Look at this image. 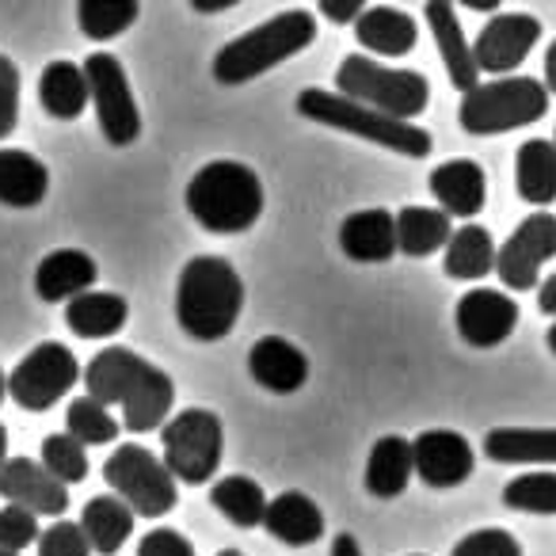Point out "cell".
Instances as JSON below:
<instances>
[{
	"instance_id": "obj_1",
	"label": "cell",
	"mask_w": 556,
	"mask_h": 556,
	"mask_svg": "<svg viewBox=\"0 0 556 556\" xmlns=\"http://www.w3.org/2000/svg\"><path fill=\"white\" fill-rule=\"evenodd\" d=\"M80 381L88 386V396H96L100 404H118L126 431L134 434L164 427L176 404V386L168 374L126 348L100 351Z\"/></svg>"
},
{
	"instance_id": "obj_2",
	"label": "cell",
	"mask_w": 556,
	"mask_h": 556,
	"mask_svg": "<svg viewBox=\"0 0 556 556\" xmlns=\"http://www.w3.org/2000/svg\"><path fill=\"white\" fill-rule=\"evenodd\" d=\"M244 309V282L222 255H194L179 270L176 320L191 340L214 343L237 328Z\"/></svg>"
},
{
	"instance_id": "obj_3",
	"label": "cell",
	"mask_w": 556,
	"mask_h": 556,
	"mask_svg": "<svg viewBox=\"0 0 556 556\" xmlns=\"http://www.w3.org/2000/svg\"><path fill=\"white\" fill-rule=\"evenodd\" d=\"M317 39V20L305 9H290L270 16L267 24L252 27V31L237 35L232 42H225L214 58V80L217 85H248V80L263 77L275 65H282L287 58L302 54L305 47H313Z\"/></svg>"
},
{
	"instance_id": "obj_4",
	"label": "cell",
	"mask_w": 556,
	"mask_h": 556,
	"mask_svg": "<svg viewBox=\"0 0 556 556\" xmlns=\"http://www.w3.org/2000/svg\"><path fill=\"white\" fill-rule=\"evenodd\" d=\"M298 115L309 118V123L332 126V130L355 134V138L374 141L381 149H393L401 156H416V161H424L434 146L424 126L408 123V118L386 115V111L351 100L343 92H328V88H305L298 96Z\"/></svg>"
},
{
	"instance_id": "obj_5",
	"label": "cell",
	"mask_w": 556,
	"mask_h": 556,
	"mask_svg": "<svg viewBox=\"0 0 556 556\" xmlns=\"http://www.w3.org/2000/svg\"><path fill=\"white\" fill-rule=\"evenodd\" d=\"M187 210L206 232H248L263 214V184L240 161H210L187 184Z\"/></svg>"
},
{
	"instance_id": "obj_6",
	"label": "cell",
	"mask_w": 556,
	"mask_h": 556,
	"mask_svg": "<svg viewBox=\"0 0 556 556\" xmlns=\"http://www.w3.org/2000/svg\"><path fill=\"white\" fill-rule=\"evenodd\" d=\"M548 111V88L533 77H500L462 92V108H457V123L465 134L477 138H492V134H507L518 126H530L545 118Z\"/></svg>"
},
{
	"instance_id": "obj_7",
	"label": "cell",
	"mask_w": 556,
	"mask_h": 556,
	"mask_svg": "<svg viewBox=\"0 0 556 556\" xmlns=\"http://www.w3.org/2000/svg\"><path fill=\"white\" fill-rule=\"evenodd\" d=\"M336 92L351 96L358 103H370V108L386 111L396 118H416L431 103V85H427L424 73L416 70H389V65L374 62V58L351 54L340 62L336 73Z\"/></svg>"
},
{
	"instance_id": "obj_8",
	"label": "cell",
	"mask_w": 556,
	"mask_h": 556,
	"mask_svg": "<svg viewBox=\"0 0 556 556\" xmlns=\"http://www.w3.org/2000/svg\"><path fill=\"white\" fill-rule=\"evenodd\" d=\"M164 465L184 484H206L222 465L225 431L222 419L210 408H184L176 419L164 424Z\"/></svg>"
},
{
	"instance_id": "obj_9",
	"label": "cell",
	"mask_w": 556,
	"mask_h": 556,
	"mask_svg": "<svg viewBox=\"0 0 556 556\" xmlns=\"http://www.w3.org/2000/svg\"><path fill=\"white\" fill-rule=\"evenodd\" d=\"M103 480L123 495L141 518H164L176 507V477L156 454H149L138 442H126L103 465Z\"/></svg>"
},
{
	"instance_id": "obj_10",
	"label": "cell",
	"mask_w": 556,
	"mask_h": 556,
	"mask_svg": "<svg viewBox=\"0 0 556 556\" xmlns=\"http://www.w3.org/2000/svg\"><path fill=\"white\" fill-rule=\"evenodd\" d=\"M80 378L85 374H80L77 355L65 343H39L9 374V396L27 412H50Z\"/></svg>"
},
{
	"instance_id": "obj_11",
	"label": "cell",
	"mask_w": 556,
	"mask_h": 556,
	"mask_svg": "<svg viewBox=\"0 0 556 556\" xmlns=\"http://www.w3.org/2000/svg\"><path fill=\"white\" fill-rule=\"evenodd\" d=\"M85 77H88V92H92V108H96V118H100L103 138L118 149L134 146L141 134V111L130 92L123 62H118L115 54H108V50L88 54Z\"/></svg>"
},
{
	"instance_id": "obj_12",
	"label": "cell",
	"mask_w": 556,
	"mask_h": 556,
	"mask_svg": "<svg viewBox=\"0 0 556 556\" xmlns=\"http://www.w3.org/2000/svg\"><path fill=\"white\" fill-rule=\"evenodd\" d=\"M556 255V217L553 214H530L518 222V229L507 237V244L495 252V275L503 287L530 290L538 287L541 267Z\"/></svg>"
},
{
	"instance_id": "obj_13",
	"label": "cell",
	"mask_w": 556,
	"mask_h": 556,
	"mask_svg": "<svg viewBox=\"0 0 556 556\" xmlns=\"http://www.w3.org/2000/svg\"><path fill=\"white\" fill-rule=\"evenodd\" d=\"M541 42V24L526 12H503L492 16L480 27L477 42H472V58H477L480 73H515L518 65L530 58V50Z\"/></svg>"
},
{
	"instance_id": "obj_14",
	"label": "cell",
	"mask_w": 556,
	"mask_h": 556,
	"mask_svg": "<svg viewBox=\"0 0 556 556\" xmlns=\"http://www.w3.org/2000/svg\"><path fill=\"white\" fill-rule=\"evenodd\" d=\"M412 457H416V472L427 488H457L472 477V446L465 434L434 427L412 439Z\"/></svg>"
},
{
	"instance_id": "obj_15",
	"label": "cell",
	"mask_w": 556,
	"mask_h": 556,
	"mask_svg": "<svg viewBox=\"0 0 556 556\" xmlns=\"http://www.w3.org/2000/svg\"><path fill=\"white\" fill-rule=\"evenodd\" d=\"M65 488H70L65 480H58L47 465L31 462V457H9L4 469H0V495L16 503V507L35 510V515L62 518L65 507H70Z\"/></svg>"
},
{
	"instance_id": "obj_16",
	"label": "cell",
	"mask_w": 556,
	"mask_h": 556,
	"mask_svg": "<svg viewBox=\"0 0 556 556\" xmlns=\"http://www.w3.org/2000/svg\"><path fill=\"white\" fill-rule=\"evenodd\" d=\"M457 336H462L469 348H500L518 325V305L503 290H469V294L457 302Z\"/></svg>"
},
{
	"instance_id": "obj_17",
	"label": "cell",
	"mask_w": 556,
	"mask_h": 556,
	"mask_svg": "<svg viewBox=\"0 0 556 556\" xmlns=\"http://www.w3.org/2000/svg\"><path fill=\"white\" fill-rule=\"evenodd\" d=\"M427 27L434 35V47H439V58L450 73V85L457 92H469V88L480 85V65L472 58V47L462 31V20L454 12V0H427Z\"/></svg>"
},
{
	"instance_id": "obj_18",
	"label": "cell",
	"mask_w": 556,
	"mask_h": 556,
	"mask_svg": "<svg viewBox=\"0 0 556 556\" xmlns=\"http://www.w3.org/2000/svg\"><path fill=\"white\" fill-rule=\"evenodd\" d=\"M248 374L260 381L263 389L278 396H290L309 381V358L302 348H294L282 336H263L252 351H248Z\"/></svg>"
},
{
	"instance_id": "obj_19",
	"label": "cell",
	"mask_w": 556,
	"mask_h": 556,
	"mask_svg": "<svg viewBox=\"0 0 556 556\" xmlns=\"http://www.w3.org/2000/svg\"><path fill=\"white\" fill-rule=\"evenodd\" d=\"M96 275H100V267H96V260L88 252H80V248H58L35 270V290L50 305L73 302L77 294L96 287Z\"/></svg>"
},
{
	"instance_id": "obj_20",
	"label": "cell",
	"mask_w": 556,
	"mask_h": 556,
	"mask_svg": "<svg viewBox=\"0 0 556 556\" xmlns=\"http://www.w3.org/2000/svg\"><path fill=\"white\" fill-rule=\"evenodd\" d=\"M340 248L355 263H386L393 260L396 248V217L389 210H355L340 225Z\"/></svg>"
},
{
	"instance_id": "obj_21",
	"label": "cell",
	"mask_w": 556,
	"mask_h": 556,
	"mask_svg": "<svg viewBox=\"0 0 556 556\" xmlns=\"http://www.w3.org/2000/svg\"><path fill=\"white\" fill-rule=\"evenodd\" d=\"M431 194L450 217H477L488 199V179L477 161H446L431 172Z\"/></svg>"
},
{
	"instance_id": "obj_22",
	"label": "cell",
	"mask_w": 556,
	"mask_h": 556,
	"mask_svg": "<svg viewBox=\"0 0 556 556\" xmlns=\"http://www.w3.org/2000/svg\"><path fill=\"white\" fill-rule=\"evenodd\" d=\"M484 457L500 465H556V427H492Z\"/></svg>"
},
{
	"instance_id": "obj_23",
	"label": "cell",
	"mask_w": 556,
	"mask_h": 556,
	"mask_svg": "<svg viewBox=\"0 0 556 556\" xmlns=\"http://www.w3.org/2000/svg\"><path fill=\"white\" fill-rule=\"evenodd\" d=\"M355 39L363 42V50L381 58H404L416 50L419 42V27L408 12L389 9V4H378V9H366L363 16L355 20Z\"/></svg>"
},
{
	"instance_id": "obj_24",
	"label": "cell",
	"mask_w": 556,
	"mask_h": 556,
	"mask_svg": "<svg viewBox=\"0 0 556 556\" xmlns=\"http://www.w3.org/2000/svg\"><path fill=\"white\" fill-rule=\"evenodd\" d=\"M263 526H267L282 545H294V548L313 545V541L325 538V515H320V507L305 492L275 495V500L267 503Z\"/></svg>"
},
{
	"instance_id": "obj_25",
	"label": "cell",
	"mask_w": 556,
	"mask_h": 556,
	"mask_svg": "<svg viewBox=\"0 0 556 556\" xmlns=\"http://www.w3.org/2000/svg\"><path fill=\"white\" fill-rule=\"evenodd\" d=\"M50 172L27 149H0V202L12 210H31L47 199Z\"/></svg>"
},
{
	"instance_id": "obj_26",
	"label": "cell",
	"mask_w": 556,
	"mask_h": 556,
	"mask_svg": "<svg viewBox=\"0 0 556 556\" xmlns=\"http://www.w3.org/2000/svg\"><path fill=\"white\" fill-rule=\"evenodd\" d=\"M134 507L123 495H96L80 510V526L88 533V545L100 556H115L126 545V538L134 533Z\"/></svg>"
},
{
	"instance_id": "obj_27",
	"label": "cell",
	"mask_w": 556,
	"mask_h": 556,
	"mask_svg": "<svg viewBox=\"0 0 556 556\" xmlns=\"http://www.w3.org/2000/svg\"><path fill=\"white\" fill-rule=\"evenodd\" d=\"M130 305L118 294H103V290H85L65 305V320H70L73 336L80 340H108V336L123 332Z\"/></svg>"
},
{
	"instance_id": "obj_28",
	"label": "cell",
	"mask_w": 556,
	"mask_h": 556,
	"mask_svg": "<svg viewBox=\"0 0 556 556\" xmlns=\"http://www.w3.org/2000/svg\"><path fill=\"white\" fill-rule=\"evenodd\" d=\"M412 472H416V457H412V442L401 434H386L374 442L370 462H366V492L378 500H393L408 488Z\"/></svg>"
},
{
	"instance_id": "obj_29",
	"label": "cell",
	"mask_w": 556,
	"mask_h": 556,
	"mask_svg": "<svg viewBox=\"0 0 556 556\" xmlns=\"http://www.w3.org/2000/svg\"><path fill=\"white\" fill-rule=\"evenodd\" d=\"M39 100H42V111H47L50 118H62V123H73V118L85 115L88 100H92L85 65L50 62L39 77Z\"/></svg>"
},
{
	"instance_id": "obj_30",
	"label": "cell",
	"mask_w": 556,
	"mask_h": 556,
	"mask_svg": "<svg viewBox=\"0 0 556 556\" xmlns=\"http://www.w3.org/2000/svg\"><path fill=\"white\" fill-rule=\"evenodd\" d=\"M515 187L518 199L533 202V206H548L556 199V141L530 138L518 146Z\"/></svg>"
},
{
	"instance_id": "obj_31",
	"label": "cell",
	"mask_w": 556,
	"mask_h": 556,
	"mask_svg": "<svg viewBox=\"0 0 556 556\" xmlns=\"http://www.w3.org/2000/svg\"><path fill=\"white\" fill-rule=\"evenodd\" d=\"M442 267L450 278H462V282H477V278L492 275L495 270V240L484 225H462V229L450 232L446 255H442Z\"/></svg>"
},
{
	"instance_id": "obj_32",
	"label": "cell",
	"mask_w": 556,
	"mask_h": 556,
	"mask_svg": "<svg viewBox=\"0 0 556 556\" xmlns=\"http://www.w3.org/2000/svg\"><path fill=\"white\" fill-rule=\"evenodd\" d=\"M450 232H454V225H450V214L442 206H404L396 214V248L404 255H416V260L446 248Z\"/></svg>"
},
{
	"instance_id": "obj_33",
	"label": "cell",
	"mask_w": 556,
	"mask_h": 556,
	"mask_svg": "<svg viewBox=\"0 0 556 556\" xmlns=\"http://www.w3.org/2000/svg\"><path fill=\"white\" fill-rule=\"evenodd\" d=\"M210 503H214L232 526H240V530H255V526H263V515H267V495H263L260 480L240 477V472L237 477L217 480V484L210 488Z\"/></svg>"
},
{
	"instance_id": "obj_34",
	"label": "cell",
	"mask_w": 556,
	"mask_h": 556,
	"mask_svg": "<svg viewBox=\"0 0 556 556\" xmlns=\"http://www.w3.org/2000/svg\"><path fill=\"white\" fill-rule=\"evenodd\" d=\"M138 12V0H77V27L92 42H108L130 31Z\"/></svg>"
},
{
	"instance_id": "obj_35",
	"label": "cell",
	"mask_w": 556,
	"mask_h": 556,
	"mask_svg": "<svg viewBox=\"0 0 556 556\" xmlns=\"http://www.w3.org/2000/svg\"><path fill=\"white\" fill-rule=\"evenodd\" d=\"M65 431L85 442V446H108V442L118 439V419L96 396H80L65 412Z\"/></svg>"
},
{
	"instance_id": "obj_36",
	"label": "cell",
	"mask_w": 556,
	"mask_h": 556,
	"mask_svg": "<svg viewBox=\"0 0 556 556\" xmlns=\"http://www.w3.org/2000/svg\"><path fill=\"white\" fill-rule=\"evenodd\" d=\"M503 503L522 515H556V472H522L507 480Z\"/></svg>"
},
{
	"instance_id": "obj_37",
	"label": "cell",
	"mask_w": 556,
	"mask_h": 556,
	"mask_svg": "<svg viewBox=\"0 0 556 556\" xmlns=\"http://www.w3.org/2000/svg\"><path fill=\"white\" fill-rule=\"evenodd\" d=\"M42 465H47L58 480H65V484H80V480L88 477L85 442L73 439L70 431H65V434H47V439H42Z\"/></svg>"
},
{
	"instance_id": "obj_38",
	"label": "cell",
	"mask_w": 556,
	"mask_h": 556,
	"mask_svg": "<svg viewBox=\"0 0 556 556\" xmlns=\"http://www.w3.org/2000/svg\"><path fill=\"white\" fill-rule=\"evenodd\" d=\"M92 545H88V533L80 522H70V518H58L54 526L39 533V556H88Z\"/></svg>"
},
{
	"instance_id": "obj_39",
	"label": "cell",
	"mask_w": 556,
	"mask_h": 556,
	"mask_svg": "<svg viewBox=\"0 0 556 556\" xmlns=\"http://www.w3.org/2000/svg\"><path fill=\"white\" fill-rule=\"evenodd\" d=\"M35 518H39L35 510L9 503V507L0 510V548H9V553H20V548L35 545V541H39V533H42Z\"/></svg>"
},
{
	"instance_id": "obj_40",
	"label": "cell",
	"mask_w": 556,
	"mask_h": 556,
	"mask_svg": "<svg viewBox=\"0 0 556 556\" xmlns=\"http://www.w3.org/2000/svg\"><path fill=\"white\" fill-rule=\"evenodd\" d=\"M450 556H522V545L507 530L488 526V530H472L469 538L457 541Z\"/></svg>"
},
{
	"instance_id": "obj_41",
	"label": "cell",
	"mask_w": 556,
	"mask_h": 556,
	"mask_svg": "<svg viewBox=\"0 0 556 556\" xmlns=\"http://www.w3.org/2000/svg\"><path fill=\"white\" fill-rule=\"evenodd\" d=\"M20 123V70L12 58L0 54V141Z\"/></svg>"
},
{
	"instance_id": "obj_42",
	"label": "cell",
	"mask_w": 556,
	"mask_h": 556,
	"mask_svg": "<svg viewBox=\"0 0 556 556\" xmlns=\"http://www.w3.org/2000/svg\"><path fill=\"white\" fill-rule=\"evenodd\" d=\"M138 556H194V545L179 530L161 526V530H149L146 538H141Z\"/></svg>"
},
{
	"instance_id": "obj_43",
	"label": "cell",
	"mask_w": 556,
	"mask_h": 556,
	"mask_svg": "<svg viewBox=\"0 0 556 556\" xmlns=\"http://www.w3.org/2000/svg\"><path fill=\"white\" fill-rule=\"evenodd\" d=\"M366 4H370V0H317L320 16L332 20V24H340V27L355 24V20L366 12Z\"/></svg>"
},
{
	"instance_id": "obj_44",
	"label": "cell",
	"mask_w": 556,
	"mask_h": 556,
	"mask_svg": "<svg viewBox=\"0 0 556 556\" xmlns=\"http://www.w3.org/2000/svg\"><path fill=\"white\" fill-rule=\"evenodd\" d=\"M538 305H541V313L556 317V275H548L545 282H538Z\"/></svg>"
},
{
	"instance_id": "obj_45",
	"label": "cell",
	"mask_w": 556,
	"mask_h": 556,
	"mask_svg": "<svg viewBox=\"0 0 556 556\" xmlns=\"http://www.w3.org/2000/svg\"><path fill=\"white\" fill-rule=\"evenodd\" d=\"M240 0H191V9L202 12V16H217V12H229L237 9Z\"/></svg>"
},
{
	"instance_id": "obj_46",
	"label": "cell",
	"mask_w": 556,
	"mask_h": 556,
	"mask_svg": "<svg viewBox=\"0 0 556 556\" xmlns=\"http://www.w3.org/2000/svg\"><path fill=\"white\" fill-rule=\"evenodd\" d=\"M332 556H363V548H358V541L351 538V533H336Z\"/></svg>"
},
{
	"instance_id": "obj_47",
	"label": "cell",
	"mask_w": 556,
	"mask_h": 556,
	"mask_svg": "<svg viewBox=\"0 0 556 556\" xmlns=\"http://www.w3.org/2000/svg\"><path fill=\"white\" fill-rule=\"evenodd\" d=\"M545 88H548V96H556V39H553V47L545 50Z\"/></svg>"
},
{
	"instance_id": "obj_48",
	"label": "cell",
	"mask_w": 556,
	"mask_h": 556,
	"mask_svg": "<svg viewBox=\"0 0 556 556\" xmlns=\"http://www.w3.org/2000/svg\"><path fill=\"white\" fill-rule=\"evenodd\" d=\"M454 4H462V9H472V12H495L503 0H454Z\"/></svg>"
},
{
	"instance_id": "obj_49",
	"label": "cell",
	"mask_w": 556,
	"mask_h": 556,
	"mask_svg": "<svg viewBox=\"0 0 556 556\" xmlns=\"http://www.w3.org/2000/svg\"><path fill=\"white\" fill-rule=\"evenodd\" d=\"M4 462H9V431L0 424V469H4Z\"/></svg>"
},
{
	"instance_id": "obj_50",
	"label": "cell",
	"mask_w": 556,
	"mask_h": 556,
	"mask_svg": "<svg viewBox=\"0 0 556 556\" xmlns=\"http://www.w3.org/2000/svg\"><path fill=\"white\" fill-rule=\"evenodd\" d=\"M4 396H9V374L0 370V401H4Z\"/></svg>"
},
{
	"instance_id": "obj_51",
	"label": "cell",
	"mask_w": 556,
	"mask_h": 556,
	"mask_svg": "<svg viewBox=\"0 0 556 556\" xmlns=\"http://www.w3.org/2000/svg\"><path fill=\"white\" fill-rule=\"evenodd\" d=\"M545 343H548V351H553V355H556V325H553V328H548V336H545Z\"/></svg>"
},
{
	"instance_id": "obj_52",
	"label": "cell",
	"mask_w": 556,
	"mask_h": 556,
	"mask_svg": "<svg viewBox=\"0 0 556 556\" xmlns=\"http://www.w3.org/2000/svg\"><path fill=\"white\" fill-rule=\"evenodd\" d=\"M217 556H244V553H240V548H222Z\"/></svg>"
},
{
	"instance_id": "obj_53",
	"label": "cell",
	"mask_w": 556,
	"mask_h": 556,
	"mask_svg": "<svg viewBox=\"0 0 556 556\" xmlns=\"http://www.w3.org/2000/svg\"><path fill=\"white\" fill-rule=\"evenodd\" d=\"M0 556H20V553H9V548H0Z\"/></svg>"
},
{
	"instance_id": "obj_54",
	"label": "cell",
	"mask_w": 556,
	"mask_h": 556,
	"mask_svg": "<svg viewBox=\"0 0 556 556\" xmlns=\"http://www.w3.org/2000/svg\"><path fill=\"white\" fill-rule=\"evenodd\" d=\"M553 141H556V138H553Z\"/></svg>"
}]
</instances>
